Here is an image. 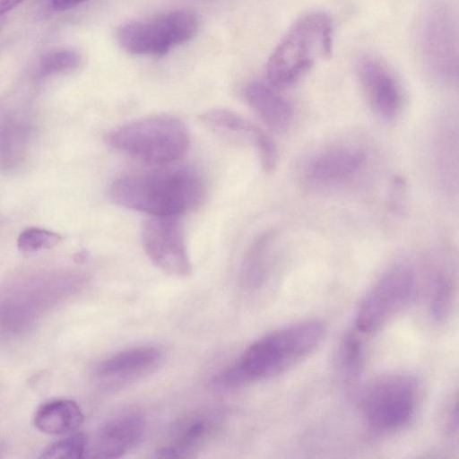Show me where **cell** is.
Listing matches in <instances>:
<instances>
[{
	"instance_id": "ac0fdd59",
	"label": "cell",
	"mask_w": 459,
	"mask_h": 459,
	"mask_svg": "<svg viewBox=\"0 0 459 459\" xmlns=\"http://www.w3.org/2000/svg\"><path fill=\"white\" fill-rule=\"evenodd\" d=\"M359 330L346 333L339 349V365L344 378L354 381L361 373L365 359L364 342Z\"/></svg>"
},
{
	"instance_id": "ba28073f",
	"label": "cell",
	"mask_w": 459,
	"mask_h": 459,
	"mask_svg": "<svg viewBox=\"0 0 459 459\" xmlns=\"http://www.w3.org/2000/svg\"><path fill=\"white\" fill-rule=\"evenodd\" d=\"M142 245L149 260L163 273L186 277L192 272L178 217L152 216L142 230Z\"/></svg>"
},
{
	"instance_id": "ffe728a7",
	"label": "cell",
	"mask_w": 459,
	"mask_h": 459,
	"mask_svg": "<svg viewBox=\"0 0 459 459\" xmlns=\"http://www.w3.org/2000/svg\"><path fill=\"white\" fill-rule=\"evenodd\" d=\"M81 63L80 54L74 49H58L45 54L39 65V75L48 77L72 71Z\"/></svg>"
},
{
	"instance_id": "277c9868",
	"label": "cell",
	"mask_w": 459,
	"mask_h": 459,
	"mask_svg": "<svg viewBox=\"0 0 459 459\" xmlns=\"http://www.w3.org/2000/svg\"><path fill=\"white\" fill-rule=\"evenodd\" d=\"M112 149L145 163L164 165L183 158L190 144L184 122L170 115H153L117 126L104 138Z\"/></svg>"
},
{
	"instance_id": "4fadbf2b",
	"label": "cell",
	"mask_w": 459,
	"mask_h": 459,
	"mask_svg": "<svg viewBox=\"0 0 459 459\" xmlns=\"http://www.w3.org/2000/svg\"><path fill=\"white\" fill-rule=\"evenodd\" d=\"M366 156L355 147H335L316 155L305 169V178L316 186L342 182L355 175L363 166Z\"/></svg>"
},
{
	"instance_id": "d4e9b609",
	"label": "cell",
	"mask_w": 459,
	"mask_h": 459,
	"mask_svg": "<svg viewBox=\"0 0 459 459\" xmlns=\"http://www.w3.org/2000/svg\"><path fill=\"white\" fill-rule=\"evenodd\" d=\"M24 0H0V16L11 11Z\"/></svg>"
},
{
	"instance_id": "d6986e66",
	"label": "cell",
	"mask_w": 459,
	"mask_h": 459,
	"mask_svg": "<svg viewBox=\"0 0 459 459\" xmlns=\"http://www.w3.org/2000/svg\"><path fill=\"white\" fill-rule=\"evenodd\" d=\"M273 236V231H264L255 238L248 248L244 271L246 276L252 281H260L264 273L266 256Z\"/></svg>"
},
{
	"instance_id": "30bf717a",
	"label": "cell",
	"mask_w": 459,
	"mask_h": 459,
	"mask_svg": "<svg viewBox=\"0 0 459 459\" xmlns=\"http://www.w3.org/2000/svg\"><path fill=\"white\" fill-rule=\"evenodd\" d=\"M356 71L374 113L385 121L394 119L401 109L402 92L389 68L377 56L364 55L358 59Z\"/></svg>"
},
{
	"instance_id": "8992f818",
	"label": "cell",
	"mask_w": 459,
	"mask_h": 459,
	"mask_svg": "<svg viewBox=\"0 0 459 459\" xmlns=\"http://www.w3.org/2000/svg\"><path fill=\"white\" fill-rule=\"evenodd\" d=\"M419 385L407 374H391L376 380L367 390L363 412L375 435H386L405 427L419 402Z\"/></svg>"
},
{
	"instance_id": "7c38bea8",
	"label": "cell",
	"mask_w": 459,
	"mask_h": 459,
	"mask_svg": "<svg viewBox=\"0 0 459 459\" xmlns=\"http://www.w3.org/2000/svg\"><path fill=\"white\" fill-rule=\"evenodd\" d=\"M145 429L143 416L137 411H125L105 421L97 432L92 457L117 458L137 445Z\"/></svg>"
},
{
	"instance_id": "603a6c76",
	"label": "cell",
	"mask_w": 459,
	"mask_h": 459,
	"mask_svg": "<svg viewBox=\"0 0 459 459\" xmlns=\"http://www.w3.org/2000/svg\"><path fill=\"white\" fill-rule=\"evenodd\" d=\"M62 240V236L56 232L30 227L23 231L18 237L17 247L22 253H33L43 249H50Z\"/></svg>"
},
{
	"instance_id": "8fae6325",
	"label": "cell",
	"mask_w": 459,
	"mask_h": 459,
	"mask_svg": "<svg viewBox=\"0 0 459 459\" xmlns=\"http://www.w3.org/2000/svg\"><path fill=\"white\" fill-rule=\"evenodd\" d=\"M160 360L161 352L158 348L135 347L102 360L96 368L95 376L104 387L117 388L151 373Z\"/></svg>"
},
{
	"instance_id": "52a82bcc",
	"label": "cell",
	"mask_w": 459,
	"mask_h": 459,
	"mask_svg": "<svg viewBox=\"0 0 459 459\" xmlns=\"http://www.w3.org/2000/svg\"><path fill=\"white\" fill-rule=\"evenodd\" d=\"M415 287V276L408 265L399 264L388 269L361 302L355 328L362 333L381 328L409 304Z\"/></svg>"
},
{
	"instance_id": "5b68a950",
	"label": "cell",
	"mask_w": 459,
	"mask_h": 459,
	"mask_svg": "<svg viewBox=\"0 0 459 459\" xmlns=\"http://www.w3.org/2000/svg\"><path fill=\"white\" fill-rule=\"evenodd\" d=\"M199 29L197 14L178 9L155 17L121 25L117 33L119 45L138 56H162L193 39Z\"/></svg>"
},
{
	"instance_id": "44dd1931",
	"label": "cell",
	"mask_w": 459,
	"mask_h": 459,
	"mask_svg": "<svg viewBox=\"0 0 459 459\" xmlns=\"http://www.w3.org/2000/svg\"><path fill=\"white\" fill-rule=\"evenodd\" d=\"M455 295L451 279L446 274L437 275L430 304L431 314L437 321H443L450 315Z\"/></svg>"
},
{
	"instance_id": "2e32d148",
	"label": "cell",
	"mask_w": 459,
	"mask_h": 459,
	"mask_svg": "<svg viewBox=\"0 0 459 459\" xmlns=\"http://www.w3.org/2000/svg\"><path fill=\"white\" fill-rule=\"evenodd\" d=\"M204 125L212 129L233 134H241L247 137L256 148L257 153L266 152L273 143L272 138L260 127L241 117L224 108H212L199 116Z\"/></svg>"
},
{
	"instance_id": "cb8c5ba5",
	"label": "cell",
	"mask_w": 459,
	"mask_h": 459,
	"mask_svg": "<svg viewBox=\"0 0 459 459\" xmlns=\"http://www.w3.org/2000/svg\"><path fill=\"white\" fill-rule=\"evenodd\" d=\"M87 0H51L52 6L56 11L62 12L74 8Z\"/></svg>"
},
{
	"instance_id": "6da1fadb",
	"label": "cell",
	"mask_w": 459,
	"mask_h": 459,
	"mask_svg": "<svg viewBox=\"0 0 459 459\" xmlns=\"http://www.w3.org/2000/svg\"><path fill=\"white\" fill-rule=\"evenodd\" d=\"M325 333L324 323L316 319L273 331L249 345L215 382L224 388H237L275 377L313 352Z\"/></svg>"
},
{
	"instance_id": "7a4b0ae2",
	"label": "cell",
	"mask_w": 459,
	"mask_h": 459,
	"mask_svg": "<svg viewBox=\"0 0 459 459\" xmlns=\"http://www.w3.org/2000/svg\"><path fill=\"white\" fill-rule=\"evenodd\" d=\"M109 196L120 206L152 216L179 217L201 204L204 186L189 170H159L117 178Z\"/></svg>"
},
{
	"instance_id": "e0dca14e",
	"label": "cell",
	"mask_w": 459,
	"mask_h": 459,
	"mask_svg": "<svg viewBox=\"0 0 459 459\" xmlns=\"http://www.w3.org/2000/svg\"><path fill=\"white\" fill-rule=\"evenodd\" d=\"M213 425L206 416L191 418L179 425L169 443L157 452L158 457H189L212 433Z\"/></svg>"
},
{
	"instance_id": "3957f363",
	"label": "cell",
	"mask_w": 459,
	"mask_h": 459,
	"mask_svg": "<svg viewBox=\"0 0 459 459\" xmlns=\"http://www.w3.org/2000/svg\"><path fill=\"white\" fill-rule=\"evenodd\" d=\"M333 26L322 12L299 17L280 40L266 65L269 84L285 89L298 82L319 61L331 56Z\"/></svg>"
},
{
	"instance_id": "9c48e42d",
	"label": "cell",
	"mask_w": 459,
	"mask_h": 459,
	"mask_svg": "<svg viewBox=\"0 0 459 459\" xmlns=\"http://www.w3.org/2000/svg\"><path fill=\"white\" fill-rule=\"evenodd\" d=\"M450 10L442 4L431 6L420 26V46L430 68L444 79L457 75V38Z\"/></svg>"
},
{
	"instance_id": "5bb4252c",
	"label": "cell",
	"mask_w": 459,
	"mask_h": 459,
	"mask_svg": "<svg viewBox=\"0 0 459 459\" xmlns=\"http://www.w3.org/2000/svg\"><path fill=\"white\" fill-rule=\"evenodd\" d=\"M245 98L272 131L283 133L288 129L292 119V108L272 85L254 82L246 88Z\"/></svg>"
},
{
	"instance_id": "9a60e30c",
	"label": "cell",
	"mask_w": 459,
	"mask_h": 459,
	"mask_svg": "<svg viewBox=\"0 0 459 459\" xmlns=\"http://www.w3.org/2000/svg\"><path fill=\"white\" fill-rule=\"evenodd\" d=\"M83 420L79 405L69 399L56 398L43 403L34 414V425L41 432L64 435L76 430Z\"/></svg>"
},
{
	"instance_id": "7402d4cb",
	"label": "cell",
	"mask_w": 459,
	"mask_h": 459,
	"mask_svg": "<svg viewBox=\"0 0 459 459\" xmlns=\"http://www.w3.org/2000/svg\"><path fill=\"white\" fill-rule=\"evenodd\" d=\"M88 440L84 434L76 433L47 446L40 455L46 459H77L87 452Z\"/></svg>"
}]
</instances>
